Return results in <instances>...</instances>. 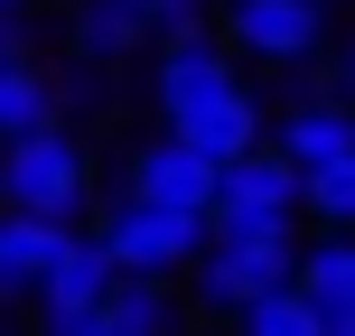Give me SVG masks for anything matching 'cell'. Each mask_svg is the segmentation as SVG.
Returning <instances> with one entry per match:
<instances>
[{
	"instance_id": "obj_20",
	"label": "cell",
	"mask_w": 355,
	"mask_h": 336,
	"mask_svg": "<svg viewBox=\"0 0 355 336\" xmlns=\"http://www.w3.org/2000/svg\"><path fill=\"white\" fill-rule=\"evenodd\" d=\"M0 10H28V0H0Z\"/></svg>"
},
{
	"instance_id": "obj_5",
	"label": "cell",
	"mask_w": 355,
	"mask_h": 336,
	"mask_svg": "<svg viewBox=\"0 0 355 336\" xmlns=\"http://www.w3.org/2000/svg\"><path fill=\"white\" fill-rule=\"evenodd\" d=\"M112 281H122V262L103 252V233H94V224H66L56 271L37 281V327H47V336H103V290Z\"/></svg>"
},
{
	"instance_id": "obj_11",
	"label": "cell",
	"mask_w": 355,
	"mask_h": 336,
	"mask_svg": "<svg viewBox=\"0 0 355 336\" xmlns=\"http://www.w3.org/2000/svg\"><path fill=\"white\" fill-rule=\"evenodd\" d=\"M168 131H187L206 159H234V150H252V141H271V112H262V94L252 85H225L215 103H196V112H178Z\"/></svg>"
},
{
	"instance_id": "obj_12",
	"label": "cell",
	"mask_w": 355,
	"mask_h": 336,
	"mask_svg": "<svg viewBox=\"0 0 355 336\" xmlns=\"http://www.w3.org/2000/svg\"><path fill=\"white\" fill-rule=\"evenodd\" d=\"M271 141H281L300 168H318V159H337V150H355V94H300V103L271 122Z\"/></svg>"
},
{
	"instance_id": "obj_4",
	"label": "cell",
	"mask_w": 355,
	"mask_h": 336,
	"mask_svg": "<svg viewBox=\"0 0 355 336\" xmlns=\"http://www.w3.org/2000/svg\"><path fill=\"white\" fill-rule=\"evenodd\" d=\"M206 224L225 233H262V224H300V159L281 141H252L234 159H215V206Z\"/></svg>"
},
{
	"instance_id": "obj_10",
	"label": "cell",
	"mask_w": 355,
	"mask_h": 336,
	"mask_svg": "<svg viewBox=\"0 0 355 336\" xmlns=\"http://www.w3.org/2000/svg\"><path fill=\"white\" fill-rule=\"evenodd\" d=\"M56 243H66V224H56V215L0 206V299H37V281L56 271Z\"/></svg>"
},
{
	"instance_id": "obj_17",
	"label": "cell",
	"mask_w": 355,
	"mask_h": 336,
	"mask_svg": "<svg viewBox=\"0 0 355 336\" xmlns=\"http://www.w3.org/2000/svg\"><path fill=\"white\" fill-rule=\"evenodd\" d=\"M234 327H252V336H318V308H309L300 281H281V290H262V299L234 308Z\"/></svg>"
},
{
	"instance_id": "obj_6",
	"label": "cell",
	"mask_w": 355,
	"mask_h": 336,
	"mask_svg": "<svg viewBox=\"0 0 355 336\" xmlns=\"http://www.w3.org/2000/svg\"><path fill=\"white\" fill-rule=\"evenodd\" d=\"M225 47L252 56V66H318L327 47V0H225Z\"/></svg>"
},
{
	"instance_id": "obj_9",
	"label": "cell",
	"mask_w": 355,
	"mask_h": 336,
	"mask_svg": "<svg viewBox=\"0 0 355 336\" xmlns=\"http://www.w3.org/2000/svg\"><path fill=\"white\" fill-rule=\"evenodd\" d=\"M290 281L318 308V336H355V233H318V243L290 262Z\"/></svg>"
},
{
	"instance_id": "obj_13",
	"label": "cell",
	"mask_w": 355,
	"mask_h": 336,
	"mask_svg": "<svg viewBox=\"0 0 355 336\" xmlns=\"http://www.w3.org/2000/svg\"><path fill=\"white\" fill-rule=\"evenodd\" d=\"M187 318L196 308L178 299V281H159V271H122V281L103 290V336H168Z\"/></svg>"
},
{
	"instance_id": "obj_2",
	"label": "cell",
	"mask_w": 355,
	"mask_h": 336,
	"mask_svg": "<svg viewBox=\"0 0 355 336\" xmlns=\"http://www.w3.org/2000/svg\"><path fill=\"white\" fill-rule=\"evenodd\" d=\"M290 262H300L290 224H262V233H225V224H206V243H196V262L178 271V281H187V308H196V318H234L243 299L281 290Z\"/></svg>"
},
{
	"instance_id": "obj_14",
	"label": "cell",
	"mask_w": 355,
	"mask_h": 336,
	"mask_svg": "<svg viewBox=\"0 0 355 336\" xmlns=\"http://www.w3.org/2000/svg\"><path fill=\"white\" fill-rule=\"evenodd\" d=\"M141 37H150V10H141V0H75L66 47L85 56V66H112V56H131Z\"/></svg>"
},
{
	"instance_id": "obj_1",
	"label": "cell",
	"mask_w": 355,
	"mask_h": 336,
	"mask_svg": "<svg viewBox=\"0 0 355 336\" xmlns=\"http://www.w3.org/2000/svg\"><path fill=\"white\" fill-rule=\"evenodd\" d=\"M0 206H28V215H56V224H85V206H94V150L75 141L66 122L10 131V141H0Z\"/></svg>"
},
{
	"instance_id": "obj_21",
	"label": "cell",
	"mask_w": 355,
	"mask_h": 336,
	"mask_svg": "<svg viewBox=\"0 0 355 336\" xmlns=\"http://www.w3.org/2000/svg\"><path fill=\"white\" fill-rule=\"evenodd\" d=\"M327 10H337V0H327Z\"/></svg>"
},
{
	"instance_id": "obj_19",
	"label": "cell",
	"mask_w": 355,
	"mask_h": 336,
	"mask_svg": "<svg viewBox=\"0 0 355 336\" xmlns=\"http://www.w3.org/2000/svg\"><path fill=\"white\" fill-rule=\"evenodd\" d=\"M337 94H355V37H346V56H337Z\"/></svg>"
},
{
	"instance_id": "obj_3",
	"label": "cell",
	"mask_w": 355,
	"mask_h": 336,
	"mask_svg": "<svg viewBox=\"0 0 355 336\" xmlns=\"http://www.w3.org/2000/svg\"><path fill=\"white\" fill-rule=\"evenodd\" d=\"M94 233H103V252L122 271H159V281H178V271L196 262V243H206V215L196 206H159V196H112L103 215H94Z\"/></svg>"
},
{
	"instance_id": "obj_7",
	"label": "cell",
	"mask_w": 355,
	"mask_h": 336,
	"mask_svg": "<svg viewBox=\"0 0 355 336\" xmlns=\"http://www.w3.org/2000/svg\"><path fill=\"white\" fill-rule=\"evenodd\" d=\"M225 85H243L234 47H225V37H206L196 19H178L168 47H159V66H150V103H159V122H178V112H196V103H215Z\"/></svg>"
},
{
	"instance_id": "obj_18",
	"label": "cell",
	"mask_w": 355,
	"mask_h": 336,
	"mask_svg": "<svg viewBox=\"0 0 355 336\" xmlns=\"http://www.w3.org/2000/svg\"><path fill=\"white\" fill-rule=\"evenodd\" d=\"M150 10V28H178V19H196V0H141Z\"/></svg>"
},
{
	"instance_id": "obj_16",
	"label": "cell",
	"mask_w": 355,
	"mask_h": 336,
	"mask_svg": "<svg viewBox=\"0 0 355 336\" xmlns=\"http://www.w3.org/2000/svg\"><path fill=\"white\" fill-rule=\"evenodd\" d=\"M37 122H56V85L28 56H0V141L10 131H37Z\"/></svg>"
},
{
	"instance_id": "obj_8",
	"label": "cell",
	"mask_w": 355,
	"mask_h": 336,
	"mask_svg": "<svg viewBox=\"0 0 355 336\" xmlns=\"http://www.w3.org/2000/svg\"><path fill=\"white\" fill-rule=\"evenodd\" d=\"M122 187H131V196H159V206H196V215H206V206H215V159L187 141V131H159V141L131 150Z\"/></svg>"
},
{
	"instance_id": "obj_15",
	"label": "cell",
	"mask_w": 355,
	"mask_h": 336,
	"mask_svg": "<svg viewBox=\"0 0 355 336\" xmlns=\"http://www.w3.org/2000/svg\"><path fill=\"white\" fill-rule=\"evenodd\" d=\"M300 215H309L318 233H355V150L300 168Z\"/></svg>"
}]
</instances>
